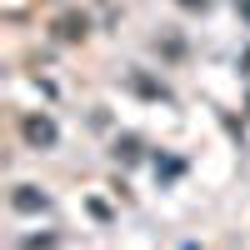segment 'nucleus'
Returning a JSON list of instances; mask_svg holds the SVG:
<instances>
[{"mask_svg": "<svg viewBox=\"0 0 250 250\" xmlns=\"http://www.w3.org/2000/svg\"><path fill=\"white\" fill-rule=\"evenodd\" d=\"M20 135H25V145H35V150H55V140H60L50 115H20Z\"/></svg>", "mask_w": 250, "mask_h": 250, "instance_id": "nucleus-1", "label": "nucleus"}, {"mask_svg": "<svg viewBox=\"0 0 250 250\" xmlns=\"http://www.w3.org/2000/svg\"><path fill=\"white\" fill-rule=\"evenodd\" d=\"M10 205L20 215H40V210H50V195H40L35 185H15V195H10Z\"/></svg>", "mask_w": 250, "mask_h": 250, "instance_id": "nucleus-2", "label": "nucleus"}, {"mask_svg": "<svg viewBox=\"0 0 250 250\" xmlns=\"http://www.w3.org/2000/svg\"><path fill=\"white\" fill-rule=\"evenodd\" d=\"M85 30H90L85 15H60V20H55V35H60V40H85Z\"/></svg>", "mask_w": 250, "mask_h": 250, "instance_id": "nucleus-3", "label": "nucleus"}, {"mask_svg": "<svg viewBox=\"0 0 250 250\" xmlns=\"http://www.w3.org/2000/svg\"><path fill=\"white\" fill-rule=\"evenodd\" d=\"M115 155H125V160H135L140 150H135V140H130V135H125V140H115Z\"/></svg>", "mask_w": 250, "mask_h": 250, "instance_id": "nucleus-4", "label": "nucleus"}, {"mask_svg": "<svg viewBox=\"0 0 250 250\" xmlns=\"http://www.w3.org/2000/svg\"><path fill=\"white\" fill-rule=\"evenodd\" d=\"M180 5H185V10H205V5H210V0H180Z\"/></svg>", "mask_w": 250, "mask_h": 250, "instance_id": "nucleus-5", "label": "nucleus"}, {"mask_svg": "<svg viewBox=\"0 0 250 250\" xmlns=\"http://www.w3.org/2000/svg\"><path fill=\"white\" fill-rule=\"evenodd\" d=\"M235 5H240V15H245V20H250V0H235Z\"/></svg>", "mask_w": 250, "mask_h": 250, "instance_id": "nucleus-6", "label": "nucleus"}]
</instances>
